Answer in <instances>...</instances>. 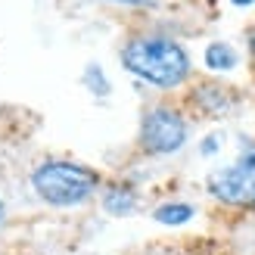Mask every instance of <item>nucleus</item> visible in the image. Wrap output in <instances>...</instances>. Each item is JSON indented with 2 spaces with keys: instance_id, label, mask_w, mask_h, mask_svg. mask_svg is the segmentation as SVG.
<instances>
[{
  "instance_id": "obj_9",
  "label": "nucleus",
  "mask_w": 255,
  "mask_h": 255,
  "mask_svg": "<svg viewBox=\"0 0 255 255\" xmlns=\"http://www.w3.org/2000/svg\"><path fill=\"white\" fill-rule=\"evenodd\" d=\"M84 87H87L94 97H109V94H112V84H109V78H106V72L100 69L97 62L84 69Z\"/></svg>"
},
{
  "instance_id": "obj_5",
  "label": "nucleus",
  "mask_w": 255,
  "mask_h": 255,
  "mask_svg": "<svg viewBox=\"0 0 255 255\" xmlns=\"http://www.w3.org/2000/svg\"><path fill=\"white\" fill-rule=\"evenodd\" d=\"M190 100H193V106L202 112V116H209V119H221V116H227V112L237 106L234 91L231 87H221V84H199Z\"/></svg>"
},
{
  "instance_id": "obj_1",
  "label": "nucleus",
  "mask_w": 255,
  "mask_h": 255,
  "mask_svg": "<svg viewBox=\"0 0 255 255\" xmlns=\"http://www.w3.org/2000/svg\"><path fill=\"white\" fill-rule=\"evenodd\" d=\"M122 66L131 72L134 78L146 81L152 87H162V91L181 87L190 78V72H193L190 53L174 37H165V34L131 37V41L122 47Z\"/></svg>"
},
{
  "instance_id": "obj_14",
  "label": "nucleus",
  "mask_w": 255,
  "mask_h": 255,
  "mask_svg": "<svg viewBox=\"0 0 255 255\" xmlns=\"http://www.w3.org/2000/svg\"><path fill=\"white\" fill-rule=\"evenodd\" d=\"M0 224H3V202H0Z\"/></svg>"
},
{
  "instance_id": "obj_7",
  "label": "nucleus",
  "mask_w": 255,
  "mask_h": 255,
  "mask_svg": "<svg viewBox=\"0 0 255 255\" xmlns=\"http://www.w3.org/2000/svg\"><path fill=\"white\" fill-rule=\"evenodd\" d=\"M240 62V53L227 41H212L206 47V69L212 72H234Z\"/></svg>"
},
{
  "instance_id": "obj_12",
  "label": "nucleus",
  "mask_w": 255,
  "mask_h": 255,
  "mask_svg": "<svg viewBox=\"0 0 255 255\" xmlns=\"http://www.w3.org/2000/svg\"><path fill=\"white\" fill-rule=\"evenodd\" d=\"M249 53H252V59H255V28L249 31Z\"/></svg>"
},
{
  "instance_id": "obj_3",
  "label": "nucleus",
  "mask_w": 255,
  "mask_h": 255,
  "mask_svg": "<svg viewBox=\"0 0 255 255\" xmlns=\"http://www.w3.org/2000/svg\"><path fill=\"white\" fill-rule=\"evenodd\" d=\"M209 193L234 209H252L255 206V143L243 140L240 156L234 165L209 174Z\"/></svg>"
},
{
  "instance_id": "obj_13",
  "label": "nucleus",
  "mask_w": 255,
  "mask_h": 255,
  "mask_svg": "<svg viewBox=\"0 0 255 255\" xmlns=\"http://www.w3.org/2000/svg\"><path fill=\"white\" fill-rule=\"evenodd\" d=\"M231 3H234V6H252L255 0H231Z\"/></svg>"
},
{
  "instance_id": "obj_4",
  "label": "nucleus",
  "mask_w": 255,
  "mask_h": 255,
  "mask_svg": "<svg viewBox=\"0 0 255 255\" xmlns=\"http://www.w3.org/2000/svg\"><path fill=\"white\" fill-rule=\"evenodd\" d=\"M190 128L184 116L171 106H152L143 112L140 122V146L149 156H171L187 143Z\"/></svg>"
},
{
  "instance_id": "obj_6",
  "label": "nucleus",
  "mask_w": 255,
  "mask_h": 255,
  "mask_svg": "<svg viewBox=\"0 0 255 255\" xmlns=\"http://www.w3.org/2000/svg\"><path fill=\"white\" fill-rule=\"evenodd\" d=\"M103 209H106L109 215H119V218H125V215H131V212L137 209V193H134L131 187L116 184V187H109L106 193H103Z\"/></svg>"
},
{
  "instance_id": "obj_11",
  "label": "nucleus",
  "mask_w": 255,
  "mask_h": 255,
  "mask_svg": "<svg viewBox=\"0 0 255 255\" xmlns=\"http://www.w3.org/2000/svg\"><path fill=\"white\" fill-rule=\"evenodd\" d=\"M119 3H131V6H146V3H152V0H119Z\"/></svg>"
},
{
  "instance_id": "obj_2",
  "label": "nucleus",
  "mask_w": 255,
  "mask_h": 255,
  "mask_svg": "<svg viewBox=\"0 0 255 255\" xmlns=\"http://www.w3.org/2000/svg\"><path fill=\"white\" fill-rule=\"evenodd\" d=\"M100 187V177L94 168L66 159H50L41 162L31 171V190L41 196L47 206L56 209H75L87 202Z\"/></svg>"
},
{
  "instance_id": "obj_8",
  "label": "nucleus",
  "mask_w": 255,
  "mask_h": 255,
  "mask_svg": "<svg viewBox=\"0 0 255 255\" xmlns=\"http://www.w3.org/2000/svg\"><path fill=\"white\" fill-rule=\"evenodd\" d=\"M152 218H156L159 224L177 227V224H187L190 218H193V206H190V202H165V206H159L156 212H152Z\"/></svg>"
},
{
  "instance_id": "obj_10",
  "label": "nucleus",
  "mask_w": 255,
  "mask_h": 255,
  "mask_svg": "<svg viewBox=\"0 0 255 255\" xmlns=\"http://www.w3.org/2000/svg\"><path fill=\"white\" fill-rule=\"evenodd\" d=\"M215 149H218V137H206V143H202V152L209 156V152H215Z\"/></svg>"
}]
</instances>
